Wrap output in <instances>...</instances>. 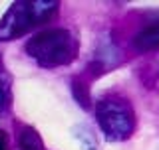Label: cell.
I'll return each mask as SVG.
<instances>
[{
	"label": "cell",
	"mask_w": 159,
	"mask_h": 150,
	"mask_svg": "<svg viewBox=\"0 0 159 150\" xmlns=\"http://www.w3.org/2000/svg\"><path fill=\"white\" fill-rule=\"evenodd\" d=\"M26 53L40 67L56 69L74 63L80 56V42L68 28H50L34 34L26 44Z\"/></svg>",
	"instance_id": "6da1fadb"
},
{
	"label": "cell",
	"mask_w": 159,
	"mask_h": 150,
	"mask_svg": "<svg viewBox=\"0 0 159 150\" xmlns=\"http://www.w3.org/2000/svg\"><path fill=\"white\" fill-rule=\"evenodd\" d=\"M60 10L58 0H18L0 20V42H12L52 22Z\"/></svg>",
	"instance_id": "7a4b0ae2"
},
{
	"label": "cell",
	"mask_w": 159,
	"mask_h": 150,
	"mask_svg": "<svg viewBox=\"0 0 159 150\" xmlns=\"http://www.w3.org/2000/svg\"><path fill=\"white\" fill-rule=\"evenodd\" d=\"M96 119L103 138L109 142H123L135 132L133 105L119 93H107L96 101Z\"/></svg>",
	"instance_id": "3957f363"
},
{
	"label": "cell",
	"mask_w": 159,
	"mask_h": 150,
	"mask_svg": "<svg viewBox=\"0 0 159 150\" xmlns=\"http://www.w3.org/2000/svg\"><path fill=\"white\" fill-rule=\"evenodd\" d=\"M133 48H135L137 52H151V49L159 48V22L143 28L141 32L133 38Z\"/></svg>",
	"instance_id": "277c9868"
},
{
	"label": "cell",
	"mask_w": 159,
	"mask_h": 150,
	"mask_svg": "<svg viewBox=\"0 0 159 150\" xmlns=\"http://www.w3.org/2000/svg\"><path fill=\"white\" fill-rule=\"evenodd\" d=\"M18 146L22 150H44V140L36 128L28 127V124H20L18 127Z\"/></svg>",
	"instance_id": "5b68a950"
},
{
	"label": "cell",
	"mask_w": 159,
	"mask_h": 150,
	"mask_svg": "<svg viewBox=\"0 0 159 150\" xmlns=\"http://www.w3.org/2000/svg\"><path fill=\"white\" fill-rule=\"evenodd\" d=\"M10 99H12V95H10V77L6 69L0 65V115L8 111Z\"/></svg>",
	"instance_id": "8992f818"
},
{
	"label": "cell",
	"mask_w": 159,
	"mask_h": 150,
	"mask_svg": "<svg viewBox=\"0 0 159 150\" xmlns=\"http://www.w3.org/2000/svg\"><path fill=\"white\" fill-rule=\"evenodd\" d=\"M76 131V136L80 138V142H82V146L86 148V150H96V138H93V132L89 131L88 127H78Z\"/></svg>",
	"instance_id": "52a82bcc"
},
{
	"label": "cell",
	"mask_w": 159,
	"mask_h": 150,
	"mask_svg": "<svg viewBox=\"0 0 159 150\" xmlns=\"http://www.w3.org/2000/svg\"><path fill=\"white\" fill-rule=\"evenodd\" d=\"M0 150H8V134L0 131Z\"/></svg>",
	"instance_id": "ba28073f"
}]
</instances>
